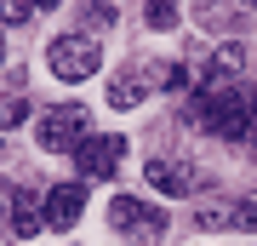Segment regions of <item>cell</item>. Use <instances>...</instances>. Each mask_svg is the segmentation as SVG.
<instances>
[{"mask_svg": "<svg viewBox=\"0 0 257 246\" xmlns=\"http://www.w3.org/2000/svg\"><path fill=\"white\" fill-rule=\"evenodd\" d=\"M194 126H206L211 137H246L251 115H257V92L251 86H217V92H200V98L189 103Z\"/></svg>", "mask_w": 257, "mask_h": 246, "instance_id": "cell-1", "label": "cell"}, {"mask_svg": "<svg viewBox=\"0 0 257 246\" xmlns=\"http://www.w3.org/2000/svg\"><path fill=\"white\" fill-rule=\"evenodd\" d=\"M109 229L138 246H160L166 240V206H149L138 195H114L109 201Z\"/></svg>", "mask_w": 257, "mask_h": 246, "instance_id": "cell-2", "label": "cell"}, {"mask_svg": "<svg viewBox=\"0 0 257 246\" xmlns=\"http://www.w3.org/2000/svg\"><path fill=\"white\" fill-rule=\"evenodd\" d=\"M35 137H40V149H52V155H74V149L92 137V115H86L80 103H52V109L40 115Z\"/></svg>", "mask_w": 257, "mask_h": 246, "instance_id": "cell-3", "label": "cell"}, {"mask_svg": "<svg viewBox=\"0 0 257 246\" xmlns=\"http://www.w3.org/2000/svg\"><path fill=\"white\" fill-rule=\"evenodd\" d=\"M46 69L57 74V80H92V74L103 69L97 35H57V40L46 46Z\"/></svg>", "mask_w": 257, "mask_h": 246, "instance_id": "cell-4", "label": "cell"}, {"mask_svg": "<svg viewBox=\"0 0 257 246\" xmlns=\"http://www.w3.org/2000/svg\"><path fill=\"white\" fill-rule=\"evenodd\" d=\"M149 183H155L166 201H189V195L206 189V172L194 160H183V155H160V160H149Z\"/></svg>", "mask_w": 257, "mask_h": 246, "instance_id": "cell-5", "label": "cell"}, {"mask_svg": "<svg viewBox=\"0 0 257 246\" xmlns=\"http://www.w3.org/2000/svg\"><path fill=\"white\" fill-rule=\"evenodd\" d=\"M120 160H126V137H120V132H92L80 149H74L80 178H114Z\"/></svg>", "mask_w": 257, "mask_h": 246, "instance_id": "cell-6", "label": "cell"}, {"mask_svg": "<svg viewBox=\"0 0 257 246\" xmlns=\"http://www.w3.org/2000/svg\"><path fill=\"white\" fill-rule=\"evenodd\" d=\"M155 86H166L160 63H138V69H120L114 80H109V103H114V109H138V103H143V98H149Z\"/></svg>", "mask_w": 257, "mask_h": 246, "instance_id": "cell-7", "label": "cell"}, {"mask_svg": "<svg viewBox=\"0 0 257 246\" xmlns=\"http://www.w3.org/2000/svg\"><path fill=\"white\" fill-rule=\"evenodd\" d=\"M200 229H240V235H257V195H240V201H223V206H200Z\"/></svg>", "mask_w": 257, "mask_h": 246, "instance_id": "cell-8", "label": "cell"}, {"mask_svg": "<svg viewBox=\"0 0 257 246\" xmlns=\"http://www.w3.org/2000/svg\"><path fill=\"white\" fill-rule=\"evenodd\" d=\"M240 69H246V46H217V52L206 57V69H200V92H217V86H234L240 80Z\"/></svg>", "mask_w": 257, "mask_h": 246, "instance_id": "cell-9", "label": "cell"}, {"mask_svg": "<svg viewBox=\"0 0 257 246\" xmlns=\"http://www.w3.org/2000/svg\"><path fill=\"white\" fill-rule=\"evenodd\" d=\"M40 206H46V229H74L80 212H86V189H80V183H57Z\"/></svg>", "mask_w": 257, "mask_h": 246, "instance_id": "cell-10", "label": "cell"}, {"mask_svg": "<svg viewBox=\"0 0 257 246\" xmlns=\"http://www.w3.org/2000/svg\"><path fill=\"white\" fill-rule=\"evenodd\" d=\"M12 235L18 240H35L40 229H46V212H40V195H29V189H18V201H12Z\"/></svg>", "mask_w": 257, "mask_h": 246, "instance_id": "cell-11", "label": "cell"}, {"mask_svg": "<svg viewBox=\"0 0 257 246\" xmlns=\"http://www.w3.org/2000/svg\"><path fill=\"white\" fill-rule=\"evenodd\" d=\"M143 23L160 29V35H166V29H177V0H149V6H143Z\"/></svg>", "mask_w": 257, "mask_h": 246, "instance_id": "cell-12", "label": "cell"}, {"mask_svg": "<svg viewBox=\"0 0 257 246\" xmlns=\"http://www.w3.org/2000/svg\"><path fill=\"white\" fill-rule=\"evenodd\" d=\"M35 0H0V23H29V18H35Z\"/></svg>", "mask_w": 257, "mask_h": 246, "instance_id": "cell-13", "label": "cell"}, {"mask_svg": "<svg viewBox=\"0 0 257 246\" xmlns=\"http://www.w3.org/2000/svg\"><path fill=\"white\" fill-rule=\"evenodd\" d=\"M23 115H29V103H23V98H6V103H0V126H6V132H12V126H23Z\"/></svg>", "mask_w": 257, "mask_h": 246, "instance_id": "cell-14", "label": "cell"}, {"mask_svg": "<svg viewBox=\"0 0 257 246\" xmlns=\"http://www.w3.org/2000/svg\"><path fill=\"white\" fill-rule=\"evenodd\" d=\"M12 201H18V189H12L6 178H0V223H12Z\"/></svg>", "mask_w": 257, "mask_h": 246, "instance_id": "cell-15", "label": "cell"}, {"mask_svg": "<svg viewBox=\"0 0 257 246\" xmlns=\"http://www.w3.org/2000/svg\"><path fill=\"white\" fill-rule=\"evenodd\" d=\"M194 12H200V23H211V18L223 12V0H194Z\"/></svg>", "mask_w": 257, "mask_h": 246, "instance_id": "cell-16", "label": "cell"}, {"mask_svg": "<svg viewBox=\"0 0 257 246\" xmlns=\"http://www.w3.org/2000/svg\"><path fill=\"white\" fill-rule=\"evenodd\" d=\"M246 143H251V155H257V115H251V126H246Z\"/></svg>", "mask_w": 257, "mask_h": 246, "instance_id": "cell-17", "label": "cell"}, {"mask_svg": "<svg viewBox=\"0 0 257 246\" xmlns=\"http://www.w3.org/2000/svg\"><path fill=\"white\" fill-rule=\"evenodd\" d=\"M229 6H240V12H251V6H257V0H229Z\"/></svg>", "mask_w": 257, "mask_h": 246, "instance_id": "cell-18", "label": "cell"}, {"mask_svg": "<svg viewBox=\"0 0 257 246\" xmlns=\"http://www.w3.org/2000/svg\"><path fill=\"white\" fill-rule=\"evenodd\" d=\"M35 6H40V12H52V6H57V0H35Z\"/></svg>", "mask_w": 257, "mask_h": 246, "instance_id": "cell-19", "label": "cell"}, {"mask_svg": "<svg viewBox=\"0 0 257 246\" xmlns=\"http://www.w3.org/2000/svg\"><path fill=\"white\" fill-rule=\"evenodd\" d=\"M0 57H6V40H0Z\"/></svg>", "mask_w": 257, "mask_h": 246, "instance_id": "cell-20", "label": "cell"}]
</instances>
